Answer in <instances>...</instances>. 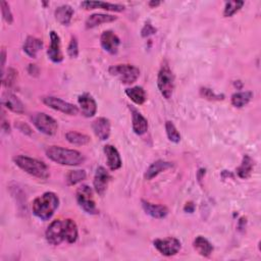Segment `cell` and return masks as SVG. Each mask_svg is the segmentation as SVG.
I'll list each match as a JSON object with an SVG mask.
<instances>
[{"instance_id": "6da1fadb", "label": "cell", "mask_w": 261, "mask_h": 261, "mask_svg": "<svg viewBox=\"0 0 261 261\" xmlns=\"http://www.w3.org/2000/svg\"><path fill=\"white\" fill-rule=\"evenodd\" d=\"M59 199L53 192H46L37 197L33 202L32 209L38 218L41 220H48L52 217L55 210L58 208Z\"/></svg>"}, {"instance_id": "7a4b0ae2", "label": "cell", "mask_w": 261, "mask_h": 261, "mask_svg": "<svg viewBox=\"0 0 261 261\" xmlns=\"http://www.w3.org/2000/svg\"><path fill=\"white\" fill-rule=\"evenodd\" d=\"M46 155L50 160L61 166L76 167L82 165L85 161V156L81 152L77 150L62 148L59 146L49 147L46 150Z\"/></svg>"}, {"instance_id": "3957f363", "label": "cell", "mask_w": 261, "mask_h": 261, "mask_svg": "<svg viewBox=\"0 0 261 261\" xmlns=\"http://www.w3.org/2000/svg\"><path fill=\"white\" fill-rule=\"evenodd\" d=\"M14 160L21 170L33 177L41 180H46L50 176L49 169L43 161L25 155H19L15 157Z\"/></svg>"}, {"instance_id": "277c9868", "label": "cell", "mask_w": 261, "mask_h": 261, "mask_svg": "<svg viewBox=\"0 0 261 261\" xmlns=\"http://www.w3.org/2000/svg\"><path fill=\"white\" fill-rule=\"evenodd\" d=\"M157 86L161 95L166 99H170L175 89V76L167 62L161 65L157 77Z\"/></svg>"}, {"instance_id": "5b68a950", "label": "cell", "mask_w": 261, "mask_h": 261, "mask_svg": "<svg viewBox=\"0 0 261 261\" xmlns=\"http://www.w3.org/2000/svg\"><path fill=\"white\" fill-rule=\"evenodd\" d=\"M109 74L117 78L121 83L129 85L138 80L140 70L132 64H116L109 68Z\"/></svg>"}, {"instance_id": "8992f818", "label": "cell", "mask_w": 261, "mask_h": 261, "mask_svg": "<svg viewBox=\"0 0 261 261\" xmlns=\"http://www.w3.org/2000/svg\"><path fill=\"white\" fill-rule=\"evenodd\" d=\"M33 123L40 130L41 133L52 136L57 132V121L44 112H35L31 116Z\"/></svg>"}, {"instance_id": "52a82bcc", "label": "cell", "mask_w": 261, "mask_h": 261, "mask_svg": "<svg viewBox=\"0 0 261 261\" xmlns=\"http://www.w3.org/2000/svg\"><path fill=\"white\" fill-rule=\"evenodd\" d=\"M77 201L79 206L89 214H96L98 210L93 197V191L88 185H82L77 190Z\"/></svg>"}, {"instance_id": "ba28073f", "label": "cell", "mask_w": 261, "mask_h": 261, "mask_svg": "<svg viewBox=\"0 0 261 261\" xmlns=\"http://www.w3.org/2000/svg\"><path fill=\"white\" fill-rule=\"evenodd\" d=\"M42 102L54 110L60 111L62 113L69 114V115H77L79 112V109L77 106L60 99V98L54 97V96L43 97Z\"/></svg>"}, {"instance_id": "9c48e42d", "label": "cell", "mask_w": 261, "mask_h": 261, "mask_svg": "<svg viewBox=\"0 0 261 261\" xmlns=\"http://www.w3.org/2000/svg\"><path fill=\"white\" fill-rule=\"evenodd\" d=\"M153 245L159 253L168 257L176 255L182 248L180 240L174 237H169L166 239H156L153 241Z\"/></svg>"}, {"instance_id": "30bf717a", "label": "cell", "mask_w": 261, "mask_h": 261, "mask_svg": "<svg viewBox=\"0 0 261 261\" xmlns=\"http://www.w3.org/2000/svg\"><path fill=\"white\" fill-rule=\"evenodd\" d=\"M46 240L50 245L58 246L64 241V223L60 219L53 220L46 230Z\"/></svg>"}, {"instance_id": "8fae6325", "label": "cell", "mask_w": 261, "mask_h": 261, "mask_svg": "<svg viewBox=\"0 0 261 261\" xmlns=\"http://www.w3.org/2000/svg\"><path fill=\"white\" fill-rule=\"evenodd\" d=\"M110 180H111V177H110L109 173L103 167H99L97 169L95 177H94V188L98 195L99 196L104 195V193L107 190Z\"/></svg>"}, {"instance_id": "7c38bea8", "label": "cell", "mask_w": 261, "mask_h": 261, "mask_svg": "<svg viewBox=\"0 0 261 261\" xmlns=\"http://www.w3.org/2000/svg\"><path fill=\"white\" fill-rule=\"evenodd\" d=\"M78 102L81 107L82 114L86 117H92L96 114L97 111V104L92 95L89 93H84L79 96Z\"/></svg>"}, {"instance_id": "4fadbf2b", "label": "cell", "mask_w": 261, "mask_h": 261, "mask_svg": "<svg viewBox=\"0 0 261 261\" xmlns=\"http://www.w3.org/2000/svg\"><path fill=\"white\" fill-rule=\"evenodd\" d=\"M100 42H101L102 48L106 52H108L110 54L117 53L118 46L120 44V40L112 31L103 32L101 38H100Z\"/></svg>"}, {"instance_id": "5bb4252c", "label": "cell", "mask_w": 261, "mask_h": 261, "mask_svg": "<svg viewBox=\"0 0 261 261\" xmlns=\"http://www.w3.org/2000/svg\"><path fill=\"white\" fill-rule=\"evenodd\" d=\"M92 128L95 135L101 141H105L110 136V121L105 117H99L93 121Z\"/></svg>"}, {"instance_id": "9a60e30c", "label": "cell", "mask_w": 261, "mask_h": 261, "mask_svg": "<svg viewBox=\"0 0 261 261\" xmlns=\"http://www.w3.org/2000/svg\"><path fill=\"white\" fill-rule=\"evenodd\" d=\"M48 57L55 63H59L63 59V55L60 48V38L54 31L50 32V47L47 51Z\"/></svg>"}, {"instance_id": "2e32d148", "label": "cell", "mask_w": 261, "mask_h": 261, "mask_svg": "<svg viewBox=\"0 0 261 261\" xmlns=\"http://www.w3.org/2000/svg\"><path fill=\"white\" fill-rule=\"evenodd\" d=\"M3 105L15 113L22 114L25 112L24 103L12 93H6L3 96Z\"/></svg>"}, {"instance_id": "e0dca14e", "label": "cell", "mask_w": 261, "mask_h": 261, "mask_svg": "<svg viewBox=\"0 0 261 261\" xmlns=\"http://www.w3.org/2000/svg\"><path fill=\"white\" fill-rule=\"evenodd\" d=\"M104 153L106 155L107 166L111 171H116L121 168V158L117 149L112 145L104 146Z\"/></svg>"}, {"instance_id": "ac0fdd59", "label": "cell", "mask_w": 261, "mask_h": 261, "mask_svg": "<svg viewBox=\"0 0 261 261\" xmlns=\"http://www.w3.org/2000/svg\"><path fill=\"white\" fill-rule=\"evenodd\" d=\"M173 163L169 162V161H165V160H157L155 162H153L152 165L147 169L144 178L145 180H152L153 178L157 177L160 173L165 172L171 168H173Z\"/></svg>"}, {"instance_id": "d6986e66", "label": "cell", "mask_w": 261, "mask_h": 261, "mask_svg": "<svg viewBox=\"0 0 261 261\" xmlns=\"http://www.w3.org/2000/svg\"><path fill=\"white\" fill-rule=\"evenodd\" d=\"M81 6L85 10H95V9H101L104 11L109 12H115L120 13L124 11V7L121 5H114V4H108V3H102V2H84L81 4Z\"/></svg>"}, {"instance_id": "ffe728a7", "label": "cell", "mask_w": 261, "mask_h": 261, "mask_svg": "<svg viewBox=\"0 0 261 261\" xmlns=\"http://www.w3.org/2000/svg\"><path fill=\"white\" fill-rule=\"evenodd\" d=\"M142 206H143L144 211L148 215L153 217V218L161 219V218L167 217V215L169 214V209L166 206H163V205L153 204V203H150V202H147V201L143 200L142 201Z\"/></svg>"}, {"instance_id": "44dd1931", "label": "cell", "mask_w": 261, "mask_h": 261, "mask_svg": "<svg viewBox=\"0 0 261 261\" xmlns=\"http://www.w3.org/2000/svg\"><path fill=\"white\" fill-rule=\"evenodd\" d=\"M43 48V42L42 40L33 37V36H29L24 44V52L30 56L31 58H36L38 52Z\"/></svg>"}, {"instance_id": "7402d4cb", "label": "cell", "mask_w": 261, "mask_h": 261, "mask_svg": "<svg viewBox=\"0 0 261 261\" xmlns=\"http://www.w3.org/2000/svg\"><path fill=\"white\" fill-rule=\"evenodd\" d=\"M132 122L133 130L135 134L141 136L144 135L148 130V121L147 119L136 109L132 108Z\"/></svg>"}, {"instance_id": "603a6c76", "label": "cell", "mask_w": 261, "mask_h": 261, "mask_svg": "<svg viewBox=\"0 0 261 261\" xmlns=\"http://www.w3.org/2000/svg\"><path fill=\"white\" fill-rule=\"evenodd\" d=\"M74 16V10L72 7L64 5L56 9L55 11V19L62 26H69L72 22Z\"/></svg>"}, {"instance_id": "cb8c5ba5", "label": "cell", "mask_w": 261, "mask_h": 261, "mask_svg": "<svg viewBox=\"0 0 261 261\" xmlns=\"http://www.w3.org/2000/svg\"><path fill=\"white\" fill-rule=\"evenodd\" d=\"M194 249L203 257H209L213 252L212 244L204 237L198 236L193 242Z\"/></svg>"}, {"instance_id": "d4e9b609", "label": "cell", "mask_w": 261, "mask_h": 261, "mask_svg": "<svg viewBox=\"0 0 261 261\" xmlns=\"http://www.w3.org/2000/svg\"><path fill=\"white\" fill-rule=\"evenodd\" d=\"M63 223H64V241H67L70 244L75 243L79 237L77 223L71 218L63 220Z\"/></svg>"}, {"instance_id": "484cf974", "label": "cell", "mask_w": 261, "mask_h": 261, "mask_svg": "<svg viewBox=\"0 0 261 261\" xmlns=\"http://www.w3.org/2000/svg\"><path fill=\"white\" fill-rule=\"evenodd\" d=\"M117 20V17L111 15H104V14H95L90 16L86 21V28L93 29L97 26H100L101 24L111 23Z\"/></svg>"}, {"instance_id": "4316f807", "label": "cell", "mask_w": 261, "mask_h": 261, "mask_svg": "<svg viewBox=\"0 0 261 261\" xmlns=\"http://www.w3.org/2000/svg\"><path fill=\"white\" fill-rule=\"evenodd\" d=\"M125 94L130 100L138 105H142L147 99L145 90L139 86L125 89Z\"/></svg>"}, {"instance_id": "83f0119b", "label": "cell", "mask_w": 261, "mask_h": 261, "mask_svg": "<svg viewBox=\"0 0 261 261\" xmlns=\"http://www.w3.org/2000/svg\"><path fill=\"white\" fill-rule=\"evenodd\" d=\"M252 97L253 94L250 91L237 92L232 96V104L237 108H242L251 101Z\"/></svg>"}, {"instance_id": "f1b7e54d", "label": "cell", "mask_w": 261, "mask_h": 261, "mask_svg": "<svg viewBox=\"0 0 261 261\" xmlns=\"http://www.w3.org/2000/svg\"><path fill=\"white\" fill-rule=\"evenodd\" d=\"M254 162L249 155H245L243 157V161L241 166L237 169V174L241 179H248L253 171Z\"/></svg>"}, {"instance_id": "f546056e", "label": "cell", "mask_w": 261, "mask_h": 261, "mask_svg": "<svg viewBox=\"0 0 261 261\" xmlns=\"http://www.w3.org/2000/svg\"><path fill=\"white\" fill-rule=\"evenodd\" d=\"M65 138H67V140L71 144L77 145V146L87 145L90 142V138L87 135L79 133V132H75V130H71V132L67 133Z\"/></svg>"}, {"instance_id": "4dcf8cb0", "label": "cell", "mask_w": 261, "mask_h": 261, "mask_svg": "<svg viewBox=\"0 0 261 261\" xmlns=\"http://www.w3.org/2000/svg\"><path fill=\"white\" fill-rule=\"evenodd\" d=\"M86 179V172L83 170L71 171L67 176V184L69 186H75Z\"/></svg>"}, {"instance_id": "1f68e13d", "label": "cell", "mask_w": 261, "mask_h": 261, "mask_svg": "<svg viewBox=\"0 0 261 261\" xmlns=\"http://www.w3.org/2000/svg\"><path fill=\"white\" fill-rule=\"evenodd\" d=\"M244 6V2H228L225 4L223 16L228 18L234 16L236 13H238Z\"/></svg>"}, {"instance_id": "d6a6232c", "label": "cell", "mask_w": 261, "mask_h": 261, "mask_svg": "<svg viewBox=\"0 0 261 261\" xmlns=\"http://www.w3.org/2000/svg\"><path fill=\"white\" fill-rule=\"evenodd\" d=\"M166 130H167L168 138L171 142L179 143L181 141V134L179 133V130L177 129L176 125L172 121L168 120L166 122Z\"/></svg>"}, {"instance_id": "836d02e7", "label": "cell", "mask_w": 261, "mask_h": 261, "mask_svg": "<svg viewBox=\"0 0 261 261\" xmlns=\"http://www.w3.org/2000/svg\"><path fill=\"white\" fill-rule=\"evenodd\" d=\"M0 6H2V14H3V17H4V20L8 23V24H13L14 22V17H13V14H12V11L10 9V5L5 2V0H3L2 3H0Z\"/></svg>"}, {"instance_id": "e575fe53", "label": "cell", "mask_w": 261, "mask_h": 261, "mask_svg": "<svg viewBox=\"0 0 261 261\" xmlns=\"http://www.w3.org/2000/svg\"><path fill=\"white\" fill-rule=\"evenodd\" d=\"M200 94L206 98V99H209V100H220V99H223V96L221 95H217L215 94L212 90L210 89H207V88H202L200 90Z\"/></svg>"}, {"instance_id": "d590c367", "label": "cell", "mask_w": 261, "mask_h": 261, "mask_svg": "<svg viewBox=\"0 0 261 261\" xmlns=\"http://www.w3.org/2000/svg\"><path fill=\"white\" fill-rule=\"evenodd\" d=\"M68 54L72 58H76L79 55V46H78V41H77L76 37H72V40L68 47Z\"/></svg>"}, {"instance_id": "8d00e7d4", "label": "cell", "mask_w": 261, "mask_h": 261, "mask_svg": "<svg viewBox=\"0 0 261 261\" xmlns=\"http://www.w3.org/2000/svg\"><path fill=\"white\" fill-rule=\"evenodd\" d=\"M142 37H148L150 35H153L156 33V29L151 25L150 22H146L145 26L142 29Z\"/></svg>"}, {"instance_id": "74e56055", "label": "cell", "mask_w": 261, "mask_h": 261, "mask_svg": "<svg viewBox=\"0 0 261 261\" xmlns=\"http://www.w3.org/2000/svg\"><path fill=\"white\" fill-rule=\"evenodd\" d=\"M18 128H19L20 130H22L23 133L32 134V130H31V128L29 127V125L26 124V123H24V122H21V121H20V123L18 124Z\"/></svg>"}, {"instance_id": "f35d334b", "label": "cell", "mask_w": 261, "mask_h": 261, "mask_svg": "<svg viewBox=\"0 0 261 261\" xmlns=\"http://www.w3.org/2000/svg\"><path fill=\"white\" fill-rule=\"evenodd\" d=\"M6 59H7V51H6V49H3V51H2V68H3V75L5 74Z\"/></svg>"}, {"instance_id": "ab89813d", "label": "cell", "mask_w": 261, "mask_h": 261, "mask_svg": "<svg viewBox=\"0 0 261 261\" xmlns=\"http://www.w3.org/2000/svg\"><path fill=\"white\" fill-rule=\"evenodd\" d=\"M194 208H195V206H194V204L192 203V202H189V203H187L186 204V206H185V211H189V212H193L194 211Z\"/></svg>"}, {"instance_id": "60d3db41", "label": "cell", "mask_w": 261, "mask_h": 261, "mask_svg": "<svg viewBox=\"0 0 261 261\" xmlns=\"http://www.w3.org/2000/svg\"><path fill=\"white\" fill-rule=\"evenodd\" d=\"M160 4L161 3H159V2H150L148 5H149L150 8H156V7L160 6Z\"/></svg>"}]
</instances>
